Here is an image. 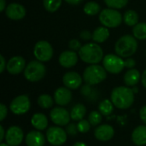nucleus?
<instances>
[{"label": "nucleus", "mask_w": 146, "mask_h": 146, "mask_svg": "<svg viewBox=\"0 0 146 146\" xmlns=\"http://www.w3.org/2000/svg\"><path fill=\"white\" fill-rule=\"evenodd\" d=\"M133 36L139 40L146 39V22H139L133 28Z\"/></svg>", "instance_id": "nucleus-26"}, {"label": "nucleus", "mask_w": 146, "mask_h": 146, "mask_svg": "<svg viewBox=\"0 0 146 146\" xmlns=\"http://www.w3.org/2000/svg\"><path fill=\"white\" fill-rule=\"evenodd\" d=\"M23 137L24 133L21 127L17 126H12L6 132L5 140L9 146H18L21 144Z\"/></svg>", "instance_id": "nucleus-12"}, {"label": "nucleus", "mask_w": 146, "mask_h": 146, "mask_svg": "<svg viewBox=\"0 0 146 146\" xmlns=\"http://www.w3.org/2000/svg\"><path fill=\"white\" fill-rule=\"evenodd\" d=\"M86 114V108L83 104H78L73 107V109L70 112V116H71L72 120L80 121L83 120Z\"/></svg>", "instance_id": "nucleus-24"}, {"label": "nucleus", "mask_w": 146, "mask_h": 146, "mask_svg": "<svg viewBox=\"0 0 146 146\" xmlns=\"http://www.w3.org/2000/svg\"><path fill=\"white\" fill-rule=\"evenodd\" d=\"M50 117L53 123L57 126H67L70 121V114L67 110L62 107H56L52 109L50 113Z\"/></svg>", "instance_id": "nucleus-11"}, {"label": "nucleus", "mask_w": 146, "mask_h": 146, "mask_svg": "<svg viewBox=\"0 0 146 146\" xmlns=\"http://www.w3.org/2000/svg\"><path fill=\"white\" fill-rule=\"evenodd\" d=\"M0 132H1V133H0V141L2 142L3 140V139L5 138V135H6L3 126H0Z\"/></svg>", "instance_id": "nucleus-43"}, {"label": "nucleus", "mask_w": 146, "mask_h": 146, "mask_svg": "<svg viewBox=\"0 0 146 146\" xmlns=\"http://www.w3.org/2000/svg\"><path fill=\"white\" fill-rule=\"evenodd\" d=\"M7 114H8L7 107L3 104H0V115H1V120L0 121H3L5 119V117L7 116Z\"/></svg>", "instance_id": "nucleus-38"}, {"label": "nucleus", "mask_w": 146, "mask_h": 146, "mask_svg": "<svg viewBox=\"0 0 146 146\" xmlns=\"http://www.w3.org/2000/svg\"><path fill=\"white\" fill-rule=\"evenodd\" d=\"M140 79H141L140 73L139 72V70L135 68L127 70V72L124 75V82L127 86H136L139 83Z\"/></svg>", "instance_id": "nucleus-22"}, {"label": "nucleus", "mask_w": 146, "mask_h": 146, "mask_svg": "<svg viewBox=\"0 0 146 146\" xmlns=\"http://www.w3.org/2000/svg\"><path fill=\"white\" fill-rule=\"evenodd\" d=\"M31 107V103L29 98L27 95H21L14 98L9 105L10 110L15 115H24L26 114Z\"/></svg>", "instance_id": "nucleus-10"}, {"label": "nucleus", "mask_w": 146, "mask_h": 146, "mask_svg": "<svg viewBox=\"0 0 146 146\" xmlns=\"http://www.w3.org/2000/svg\"><path fill=\"white\" fill-rule=\"evenodd\" d=\"M138 50L137 38L130 34H126L121 37L115 43V50L116 55L121 57H130L134 55Z\"/></svg>", "instance_id": "nucleus-3"}, {"label": "nucleus", "mask_w": 146, "mask_h": 146, "mask_svg": "<svg viewBox=\"0 0 146 146\" xmlns=\"http://www.w3.org/2000/svg\"><path fill=\"white\" fill-rule=\"evenodd\" d=\"M139 116H140V119L141 121L145 123L146 125V105L143 106L141 109H140V111H139Z\"/></svg>", "instance_id": "nucleus-39"}, {"label": "nucleus", "mask_w": 146, "mask_h": 146, "mask_svg": "<svg viewBox=\"0 0 146 146\" xmlns=\"http://www.w3.org/2000/svg\"><path fill=\"white\" fill-rule=\"evenodd\" d=\"M99 21L103 26L110 28H115L119 27L122 21V15L115 9H104L99 14Z\"/></svg>", "instance_id": "nucleus-5"}, {"label": "nucleus", "mask_w": 146, "mask_h": 146, "mask_svg": "<svg viewBox=\"0 0 146 146\" xmlns=\"http://www.w3.org/2000/svg\"><path fill=\"white\" fill-rule=\"evenodd\" d=\"M114 134H115L114 128L107 124L98 126L94 132V135L96 139L99 141H104V142L110 140L114 137Z\"/></svg>", "instance_id": "nucleus-18"}, {"label": "nucleus", "mask_w": 146, "mask_h": 146, "mask_svg": "<svg viewBox=\"0 0 146 146\" xmlns=\"http://www.w3.org/2000/svg\"><path fill=\"white\" fill-rule=\"evenodd\" d=\"M123 21L126 25L129 27H134L139 22V15L138 13L133 9H129L126 11L123 15Z\"/></svg>", "instance_id": "nucleus-25"}, {"label": "nucleus", "mask_w": 146, "mask_h": 146, "mask_svg": "<svg viewBox=\"0 0 146 146\" xmlns=\"http://www.w3.org/2000/svg\"><path fill=\"white\" fill-rule=\"evenodd\" d=\"M114 106L115 105L113 104L112 101H110L109 99H105L99 104L98 110L103 115H110L114 110Z\"/></svg>", "instance_id": "nucleus-27"}, {"label": "nucleus", "mask_w": 146, "mask_h": 146, "mask_svg": "<svg viewBox=\"0 0 146 146\" xmlns=\"http://www.w3.org/2000/svg\"><path fill=\"white\" fill-rule=\"evenodd\" d=\"M0 60H1V68H0V72L3 73L4 69H6L7 67V62L5 61V58L3 57V55H0Z\"/></svg>", "instance_id": "nucleus-40"}, {"label": "nucleus", "mask_w": 146, "mask_h": 146, "mask_svg": "<svg viewBox=\"0 0 146 146\" xmlns=\"http://www.w3.org/2000/svg\"><path fill=\"white\" fill-rule=\"evenodd\" d=\"M80 37L82 40H85V41H87L91 38H92V33H91L90 31H87V30H83L80 34Z\"/></svg>", "instance_id": "nucleus-36"}, {"label": "nucleus", "mask_w": 146, "mask_h": 146, "mask_svg": "<svg viewBox=\"0 0 146 146\" xmlns=\"http://www.w3.org/2000/svg\"><path fill=\"white\" fill-rule=\"evenodd\" d=\"M110 37V31L108 27L103 26V27H97L93 33H92V40L94 43L100 44L105 42Z\"/></svg>", "instance_id": "nucleus-21"}, {"label": "nucleus", "mask_w": 146, "mask_h": 146, "mask_svg": "<svg viewBox=\"0 0 146 146\" xmlns=\"http://www.w3.org/2000/svg\"><path fill=\"white\" fill-rule=\"evenodd\" d=\"M73 146H87L85 143H82V142H77V143H75L74 145Z\"/></svg>", "instance_id": "nucleus-45"}, {"label": "nucleus", "mask_w": 146, "mask_h": 146, "mask_svg": "<svg viewBox=\"0 0 146 146\" xmlns=\"http://www.w3.org/2000/svg\"><path fill=\"white\" fill-rule=\"evenodd\" d=\"M104 2L109 8L119 9L125 7L127 4L128 0H104Z\"/></svg>", "instance_id": "nucleus-31"}, {"label": "nucleus", "mask_w": 146, "mask_h": 146, "mask_svg": "<svg viewBox=\"0 0 146 146\" xmlns=\"http://www.w3.org/2000/svg\"><path fill=\"white\" fill-rule=\"evenodd\" d=\"M67 132L59 127H50L46 132V139L48 142L55 146L63 145L67 140Z\"/></svg>", "instance_id": "nucleus-9"}, {"label": "nucleus", "mask_w": 146, "mask_h": 146, "mask_svg": "<svg viewBox=\"0 0 146 146\" xmlns=\"http://www.w3.org/2000/svg\"><path fill=\"white\" fill-rule=\"evenodd\" d=\"M46 74L45 66L39 61H31L24 69V76L30 82L41 80Z\"/></svg>", "instance_id": "nucleus-6"}, {"label": "nucleus", "mask_w": 146, "mask_h": 146, "mask_svg": "<svg viewBox=\"0 0 146 146\" xmlns=\"http://www.w3.org/2000/svg\"><path fill=\"white\" fill-rule=\"evenodd\" d=\"M6 1L5 0H0V11L3 12L4 9H6Z\"/></svg>", "instance_id": "nucleus-44"}, {"label": "nucleus", "mask_w": 146, "mask_h": 146, "mask_svg": "<svg viewBox=\"0 0 146 146\" xmlns=\"http://www.w3.org/2000/svg\"><path fill=\"white\" fill-rule=\"evenodd\" d=\"M59 63L62 67L69 68L75 66L78 62V55L74 50H65L59 56Z\"/></svg>", "instance_id": "nucleus-16"}, {"label": "nucleus", "mask_w": 146, "mask_h": 146, "mask_svg": "<svg viewBox=\"0 0 146 146\" xmlns=\"http://www.w3.org/2000/svg\"><path fill=\"white\" fill-rule=\"evenodd\" d=\"M106 77V69L98 64H91L85 69L83 73V79L85 82L91 86L98 85L103 82Z\"/></svg>", "instance_id": "nucleus-4"}, {"label": "nucleus", "mask_w": 146, "mask_h": 146, "mask_svg": "<svg viewBox=\"0 0 146 146\" xmlns=\"http://www.w3.org/2000/svg\"><path fill=\"white\" fill-rule=\"evenodd\" d=\"M103 64L104 68L106 69L107 72H110V74H114L121 73L125 68V63L122 57L114 54L106 55L104 57Z\"/></svg>", "instance_id": "nucleus-8"}, {"label": "nucleus", "mask_w": 146, "mask_h": 146, "mask_svg": "<svg viewBox=\"0 0 146 146\" xmlns=\"http://www.w3.org/2000/svg\"><path fill=\"white\" fill-rule=\"evenodd\" d=\"M44 9L50 13L56 11L62 5V0H44Z\"/></svg>", "instance_id": "nucleus-30"}, {"label": "nucleus", "mask_w": 146, "mask_h": 146, "mask_svg": "<svg viewBox=\"0 0 146 146\" xmlns=\"http://www.w3.org/2000/svg\"><path fill=\"white\" fill-rule=\"evenodd\" d=\"M44 136L38 131H31L26 137V144L27 146H44Z\"/></svg>", "instance_id": "nucleus-19"}, {"label": "nucleus", "mask_w": 146, "mask_h": 146, "mask_svg": "<svg viewBox=\"0 0 146 146\" xmlns=\"http://www.w3.org/2000/svg\"><path fill=\"white\" fill-rule=\"evenodd\" d=\"M124 63H125V67L129 69H132L136 66V62L133 58H127V60L124 61Z\"/></svg>", "instance_id": "nucleus-37"}, {"label": "nucleus", "mask_w": 146, "mask_h": 146, "mask_svg": "<svg viewBox=\"0 0 146 146\" xmlns=\"http://www.w3.org/2000/svg\"><path fill=\"white\" fill-rule=\"evenodd\" d=\"M0 146H9V145L7 143H6V144H4V143H1V144H0Z\"/></svg>", "instance_id": "nucleus-46"}, {"label": "nucleus", "mask_w": 146, "mask_h": 146, "mask_svg": "<svg viewBox=\"0 0 146 146\" xmlns=\"http://www.w3.org/2000/svg\"><path fill=\"white\" fill-rule=\"evenodd\" d=\"M53 48L51 44L45 40L38 41L33 48V55L39 62H48L53 56Z\"/></svg>", "instance_id": "nucleus-7"}, {"label": "nucleus", "mask_w": 146, "mask_h": 146, "mask_svg": "<svg viewBox=\"0 0 146 146\" xmlns=\"http://www.w3.org/2000/svg\"><path fill=\"white\" fill-rule=\"evenodd\" d=\"M141 82H142V85L144 86V87L146 88V69L143 72V74L141 75Z\"/></svg>", "instance_id": "nucleus-42"}, {"label": "nucleus", "mask_w": 146, "mask_h": 146, "mask_svg": "<svg viewBox=\"0 0 146 146\" xmlns=\"http://www.w3.org/2000/svg\"><path fill=\"white\" fill-rule=\"evenodd\" d=\"M78 131L82 133H86L90 130V122L86 120H81L79 121L78 125Z\"/></svg>", "instance_id": "nucleus-33"}, {"label": "nucleus", "mask_w": 146, "mask_h": 146, "mask_svg": "<svg viewBox=\"0 0 146 146\" xmlns=\"http://www.w3.org/2000/svg\"><path fill=\"white\" fill-rule=\"evenodd\" d=\"M111 101L113 104L120 110L129 109L134 102V92L133 89L127 86H118L111 92Z\"/></svg>", "instance_id": "nucleus-1"}, {"label": "nucleus", "mask_w": 146, "mask_h": 146, "mask_svg": "<svg viewBox=\"0 0 146 146\" xmlns=\"http://www.w3.org/2000/svg\"><path fill=\"white\" fill-rule=\"evenodd\" d=\"M132 140L138 146L146 145V126L137 127L132 133Z\"/></svg>", "instance_id": "nucleus-20"}, {"label": "nucleus", "mask_w": 146, "mask_h": 146, "mask_svg": "<svg viewBox=\"0 0 146 146\" xmlns=\"http://www.w3.org/2000/svg\"><path fill=\"white\" fill-rule=\"evenodd\" d=\"M32 125L38 130H44L48 127V119L45 115L41 113L34 114L31 119Z\"/></svg>", "instance_id": "nucleus-23"}, {"label": "nucleus", "mask_w": 146, "mask_h": 146, "mask_svg": "<svg viewBox=\"0 0 146 146\" xmlns=\"http://www.w3.org/2000/svg\"><path fill=\"white\" fill-rule=\"evenodd\" d=\"M54 99L48 94H42L38 98V104L42 109H50L53 106Z\"/></svg>", "instance_id": "nucleus-29"}, {"label": "nucleus", "mask_w": 146, "mask_h": 146, "mask_svg": "<svg viewBox=\"0 0 146 146\" xmlns=\"http://www.w3.org/2000/svg\"><path fill=\"white\" fill-rule=\"evenodd\" d=\"M55 103L60 106H65L68 104L72 100V92L70 89L67 87H59L54 92Z\"/></svg>", "instance_id": "nucleus-17"}, {"label": "nucleus", "mask_w": 146, "mask_h": 146, "mask_svg": "<svg viewBox=\"0 0 146 146\" xmlns=\"http://www.w3.org/2000/svg\"><path fill=\"white\" fill-rule=\"evenodd\" d=\"M26 68V61L21 56H15L11 57L8 62L6 69L7 71L13 75L21 74Z\"/></svg>", "instance_id": "nucleus-13"}, {"label": "nucleus", "mask_w": 146, "mask_h": 146, "mask_svg": "<svg viewBox=\"0 0 146 146\" xmlns=\"http://www.w3.org/2000/svg\"><path fill=\"white\" fill-rule=\"evenodd\" d=\"M66 3H69V4H72V5H77V4H80L83 0H64Z\"/></svg>", "instance_id": "nucleus-41"}, {"label": "nucleus", "mask_w": 146, "mask_h": 146, "mask_svg": "<svg viewBox=\"0 0 146 146\" xmlns=\"http://www.w3.org/2000/svg\"><path fill=\"white\" fill-rule=\"evenodd\" d=\"M68 47H69V49L71 50L77 51V50H80V48L82 47V45H81L80 41H79L78 39H71L68 42Z\"/></svg>", "instance_id": "nucleus-34"}, {"label": "nucleus", "mask_w": 146, "mask_h": 146, "mask_svg": "<svg viewBox=\"0 0 146 146\" xmlns=\"http://www.w3.org/2000/svg\"><path fill=\"white\" fill-rule=\"evenodd\" d=\"M66 132L68 134H69L71 136H74L77 134V132H79V131H78L77 126H75L74 124H68L66 127Z\"/></svg>", "instance_id": "nucleus-35"}, {"label": "nucleus", "mask_w": 146, "mask_h": 146, "mask_svg": "<svg viewBox=\"0 0 146 146\" xmlns=\"http://www.w3.org/2000/svg\"><path fill=\"white\" fill-rule=\"evenodd\" d=\"M62 82L67 88L70 90H76L81 86L82 78L78 73L70 71L63 75Z\"/></svg>", "instance_id": "nucleus-15"}, {"label": "nucleus", "mask_w": 146, "mask_h": 146, "mask_svg": "<svg viewBox=\"0 0 146 146\" xmlns=\"http://www.w3.org/2000/svg\"><path fill=\"white\" fill-rule=\"evenodd\" d=\"M102 114L98 111H92L88 116V121L92 126H98L102 121Z\"/></svg>", "instance_id": "nucleus-32"}, {"label": "nucleus", "mask_w": 146, "mask_h": 146, "mask_svg": "<svg viewBox=\"0 0 146 146\" xmlns=\"http://www.w3.org/2000/svg\"><path fill=\"white\" fill-rule=\"evenodd\" d=\"M80 58L86 63L98 64L104 60V50L97 43H88L79 50Z\"/></svg>", "instance_id": "nucleus-2"}, {"label": "nucleus", "mask_w": 146, "mask_h": 146, "mask_svg": "<svg viewBox=\"0 0 146 146\" xmlns=\"http://www.w3.org/2000/svg\"><path fill=\"white\" fill-rule=\"evenodd\" d=\"M101 7L100 5L96 3V2H88L85 4L84 6V12L87 15H96L97 14H98L100 12Z\"/></svg>", "instance_id": "nucleus-28"}, {"label": "nucleus", "mask_w": 146, "mask_h": 146, "mask_svg": "<svg viewBox=\"0 0 146 146\" xmlns=\"http://www.w3.org/2000/svg\"><path fill=\"white\" fill-rule=\"evenodd\" d=\"M26 9L21 4L12 3L9 4L5 9V14L7 17L13 21H19L25 17L26 15Z\"/></svg>", "instance_id": "nucleus-14"}]
</instances>
